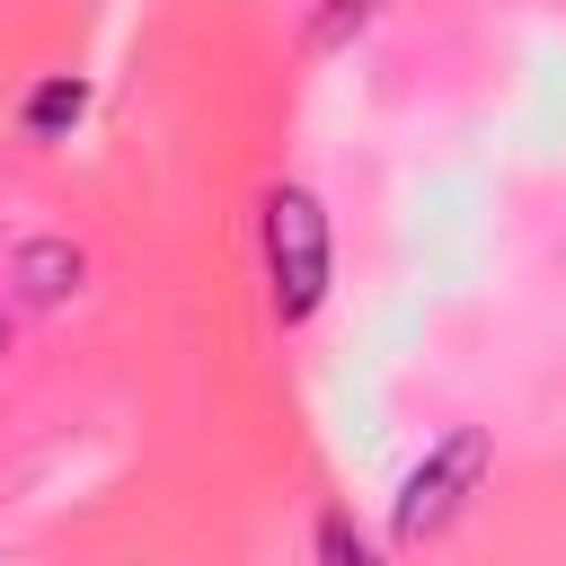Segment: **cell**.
<instances>
[{"mask_svg": "<svg viewBox=\"0 0 566 566\" xmlns=\"http://www.w3.org/2000/svg\"><path fill=\"white\" fill-rule=\"evenodd\" d=\"M256 283H265V310H274L283 336L327 318V301H336V221H327L310 177H274L256 195Z\"/></svg>", "mask_w": 566, "mask_h": 566, "instance_id": "obj_1", "label": "cell"}, {"mask_svg": "<svg viewBox=\"0 0 566 566\" xmlns=\"http://www.w3.org/2000/svg\"><path fill=\"white\" fill-rule=\"evenodd\" d=\"M486 478H495V424H451V433H433L407 469H398V486H389V548H433V539H451L469 513H478V495H486Z\"/></svg>", "mask_w": 566, "mask_h": 566, "instance_id": "obj_2", "label": "cell"}, {"mask_svg": "<svg viewBox=\"0 0 566 566\" xmlns=\"http://www.w3.org/2000/svg\"><path fill=\"white\" fill-rule=\"evenodd\" d=\"M97 292V248L62 221H35L0 248V301L35 327V318H71L80 301Z\"/></svg>", "mask_w": 566, "mask_h": 566, "instance_id": "obj_3", "label": "cell"}, {"mask_svg": "<svg viewBox=\"0 0 566 566\" xmlns=\"http://www.w3.org/2000/svg\"><path fill=\"white\" fill-rule=\"evenodd\" d=\"M80 115H88V80L80 71H35L27 97H18V142L27 150H62L80 133Z\"/></svg>", "mask_w": 566, "mask_h": 566, "instance_id": "obj_4", "label": "cell"}, {"mask_svg": "<svg viewBox=\"0 0 566 566\" xmlns=\"http://www.w3.org/2000/svg\"><path fill=\"white\" fill-rule=\"evenodd\" d=\"M310 566H398V548L354 504H318L310 513Z\"/></svg>", "mask_w": 566, "mask_h": 566, "instance_id": "obj_5", "label": "cell"}, {"mask_svg": "<svg viewBox=\"0 0 566 566\" xmlns=\"http://www.w3.org/2000/svg\"><path fill=\"white\" fill-rule=\"evenodd\" d=\"M380 9H389V0H310V9H301V53H310V62H336L354 35L380 27Z\"/></svg>", "mask_w": 566, "mask_h": 566, "instance_id": "obj_6", "label": "cell"}, {"mask_svg": "<svg viewBox=\"0 0 566 566\" xmlns=\"http://www.w3.org/2000/svg\"><path fill=\"white\" fill-rule=\"evenodd\" d=\"M18 345H27V318H18V310H9V301H0V371H9V363H18Z\"/></svg>", "mask_w": 566, "mask_h": 566, "instance_id": "obj_7", "label": "cell"}]
</instances>
